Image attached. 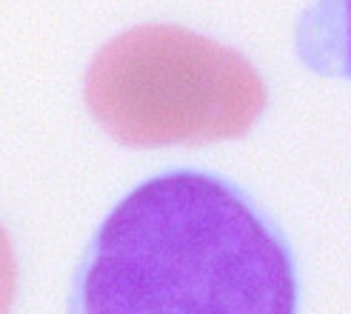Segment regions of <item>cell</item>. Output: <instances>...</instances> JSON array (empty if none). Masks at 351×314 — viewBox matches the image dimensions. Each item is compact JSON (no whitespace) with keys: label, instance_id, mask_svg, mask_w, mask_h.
Masks as SVG:
<instances>
[{"label":"cell","instance_id":"obj_1","mask_svg":"<svg viewBox=\"0 0 351 314\" xmlns=\"http://www.w3.org/2000/svg\"><path fill=\"white\" fill-rule=\"evenodd\" d=\"M69 314H297V271L234 183L178 169L134 186L100 223Z\"/></svg>","mask_w":351,"mask_h":314},{"label":"cell","instance_id":"obj_2","mask_svg":"<svg viewBox=\"0 0 351 314\" xmlns=\"http://www.w3.org/2000/svg\"><path fill=\"white\" fill-rule=\"evenodd\" d=\"M89 103L117 141L171 146L245 132L263 89L232 51L178 29H140L97 58Z\"/></svg>","mask_w":351,"mask_h":314},{"label":"cell","instance_id":"obj_3","mask_svg":"<svg viewBox=\"0 0 351 314\" xmlns=\"http://www.w3.org/2000/svg\"><path fill=\"white\" fill-rule=\"evenodd\" d=\"M294 49L311 72L351 80V0H314L297 21Z\"/></svg>","mask_w":351,"mask_h":314}]
</instances>
